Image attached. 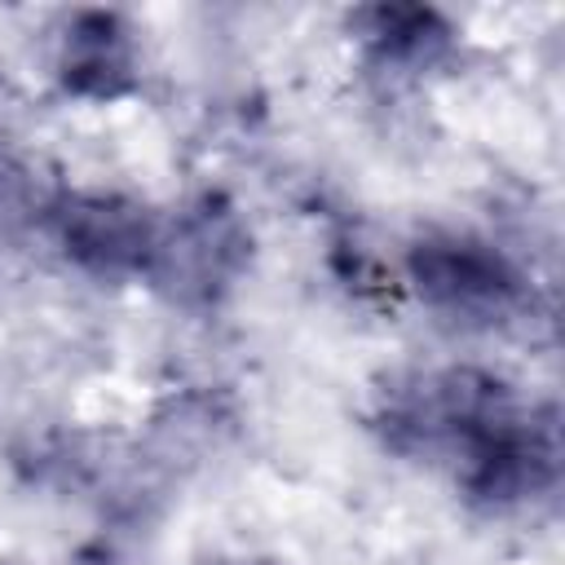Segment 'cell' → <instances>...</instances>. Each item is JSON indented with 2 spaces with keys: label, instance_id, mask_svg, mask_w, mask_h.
<instances>
[{
  "label": "cell",
  "instance_id": "cell-5",
  "mask_svg": "<svg viewBox=\"0 0 565 565\" xmlns=\"http://www.w3.org/2000/svg\"><path fill=\"white\" fill-rule=\"evenodd\" d=\"M57 75L75 97H119L132 88V40L115 13H79L62 35Z\"/></svg>",
  "mask_w": 565,
  "mask_h": 565
},
{
  "label": "cell",
  "instance_id": "cell-6",
  "mask_svg": "<svg viewBox=\"0 0 565 565\" xmlns=\"http://www.w3.org/2000/svg\"><path fill=\"white\" fill-rule=\"evenodd\" d=\"M353 31L384 66H428L446 53L450 26L419 4H371L353 13Z\"/></svg>",
  "mask_w": 565,
  "mask_h": 565
},
{
  "label": "cell",
  "instance_id": "cell-4",
  "mask_svg": "<svg viewBox=\"0 0 565 565\" xmlns=\"http://www.w3.org/2000/svg\"><path fill=\"white\" fill-rule=\"evenodd\" d=\"M247 234L238 216L212 199L181 212L172 225H159L154 256L146 278L163 282L181 300H212L243 265Z\"/></svg>",
  "mask_w": 565,
  "mask_h": 565
},
{
  "label": "cell",
  "instance_id": "cell-7",
  "mask_svg": "<svg viewBox=\"0 0 565 565\" xmlns=\"http://www.w3.org/2000/svg\"><path fill=\"white\" fill-rule=\"evenodd\" d=\"M9 185H13V177H9V172H4V168H0V207H4V203H9V194H4V190H9Z\"/></svg>",
  "mask_w": 565,
  "mask_h": 565
},
{
  "label": "cell",
  "instance_id": "cell-3",
  "mask_svg": "<svg viewBox=\"0 0 565 565\" xmlns=\"http://www.w3.org/2000/svg\"><path fill=\"white\" fill-rule=\"evenodd\" d=\"M49 225L62 252L102 278L146 274L159 238V221L119 194H62L49 207Z\"/></svg>",
  "mask_w": 565,
  "mask_h": 565
},
{
  "label": "cell",
  "instance_id": "cell-2",
  "mask_svg": "<svg viewBox=\"0 0 565 565\" xmlns=\"http://www.w3.org/2000/svg\"><path fill=\"white\" fill-rule=\"evenodd\" d=\"M406 269L433 309L468 322H503L530 296L521 269L481 238H424L411 247Z\"/></svg>",
  "mask_w": 565,
  "mask_h": 565
},
{
  "label": "cell",
  "instance_id": "cell-1",
  "mask_svg": "<svg viewBox=\"0 0 565 565\" xmlns=\"http://www.w3.org/2000/svg\"><path fill=\"white\" fill-rule=\"evenodd\" d=\"M375 428L388 450L455 468L468 499L508 508L539 499L561 472V433L547 406H521L494 375L450 366L384 388Z\"/></svg>",
  "mask_w": 565,
  "mask_h": 565
}]
</instances>
